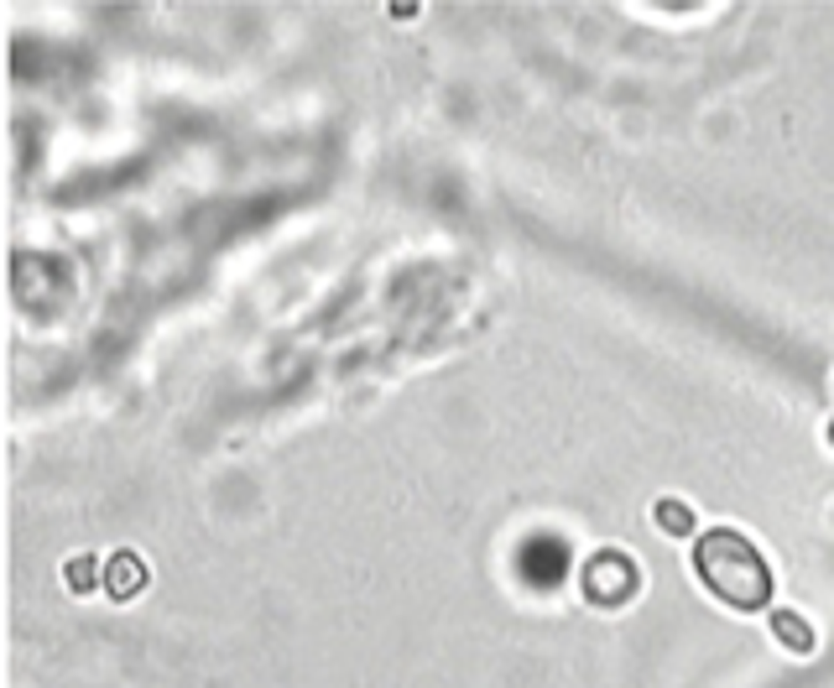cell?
<instances>
[{
	"label": "cell",
	"mask_w": 834,
	"mask_h": 688,
	"mask_svg": "<svg viewBox=\"0 0 834 688\" xmlns=\"http://www.w3.org/2000/svg\"><path fill=\"white\" fill-rule=\"evenodd\" d=\"M694 569L704 579V590L719 595L730 610H762V605L772 599V569L762 564L756 542H745L741 532H730V527H715V532L699 538Z\"/></svg>",
	"instance_id": "cell-1"
},
{
	"label": "cell",
	"mask_w": 834,
	"mask_h": 688,
	"mask_svg": "<svg viewBox=\"0 0 834 688\" xmlns=\"http://www.w3.org/2000/svg\"><path fill=\"white\" fill-rule=\"evenodd\" d=\"M579 590H584V599L616 610V605H626L631 590H636V564H631L626 553H610V548H605V553H595V558L579 569Z\"/></svg>",
	"instance_id": "cell-2"
},
{
	"label": "cell",
	"mask_w": 834,
	"mask_h": 688,
	"mask_svg": "<svg viewBox=\"0 0 834 688\" xmlns=\"http://www.w3.org/2000/svg\"><path fill=\"white\" fill-rule=\"evenodd\" d=\"M141 584H147V564H141L136 553H115V558H110V595L125 599V595H136Z\"/></svg>",
	"instance_id": "cell-3"
},
{
	"label": "cell",
	"mask_w": 834,
	"mask_h": 688,
	"mask_svg": "<svg viewBox=\"0 0 834 688\" xmlns=\"http://www.w3.org/2000/svg\"><path fill=\"white\" fill-rule=\"evenodd\" d=\"M772 631H777V641L787 647V652H813V631H808V621L804 616H793V610H777L772 616Z\"/></svg>",
	"instance_id": "cell-4"
},
{
	"label": "cell",
	"mask_w": 834,
	"mask_h": 688,
	"mask_svg": "<svg viewBox=\"0 0 834 688\" xmlns=\"http://www.w3.org/2000/svg\"><path fill=\"white\" fill-rule=\"evenodd\" d=\"M652 516H657V527H662V532H673V538L694 532V511H688L684 501H657Z\"/></svg>",
	"instance_id": "cell-5"
},
{
	"label": "cell",
	"mask_w": 834,
	"mask_h": 688,
	"mask_svg": "<svg viewBox=\"0 0 834 688\" xmlns=\"http://www.w3.org/2000/svg\"><path fill=\"white\" fill-rule=\"evenodd\" d=\"M94 584V558H68V590H89Z\"/></svg>",
	"instance_id": "cell-6"
},
{
	"label": "cell",
	"mask_w": 834,
	"mask_h": 688,
	"mask_svg": "<svg viewBox=\"0 0 834 688\" xmlns=\"http://www.w3.org/2000/svg\"><path fill=\"white\" fill-rule=\"evenodd\" d=\"M830 438H834V422H830Z\"/></svg>",
	"instance_id": "cell-7"
}]
</instances>
